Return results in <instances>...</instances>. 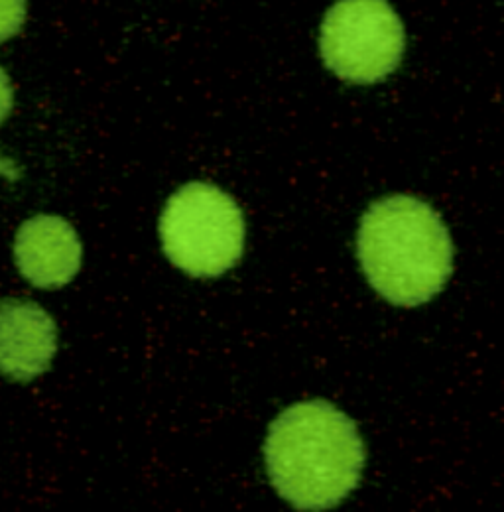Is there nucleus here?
I'll return each instance as SVG.
<instances>
[{
  "label": "nucleus",
  "instance_id": "4",
  "mask_svg": "<svg viewBox=\"0 0 504 512\" xmlns=\"http://www.w3.org/2000/svg\"><path fill=\"white\" fill-rule=\"evenodd\" d=\"M404 54V28L386 2H339L321 26V56L341 79L375 83Z\"/></svg>",
  "mask_w": 504,
  "mask_h": 512
},
{
  "label": "nucleus",
  "instance_id": "1",
  "mask_svg": "<svg viewBox=\"0 0 504 512\" xmlns=\"http://www.w3.org/2000/svg\"><path fill=\"white\" fill-rule=\"evenodd\" d=\"M264 455L274 487L300 511L339 505L359 485L365 465L353 420L325 400L284 410L270 426Z\"/></svg>",
  "mask_w": 504,
  "mask_h": 512
},
{
  "label": "nucleus",
  "instance_id": "2",
  "mask_svg": "<svg viewBox=\"0 0 504 512\" xmlns=\"http://www.w3.org/2000/svg\"><path fill=\"white\" fill-rule=\"evenodd\" d=\"M357 251L371 286L396 306L426 304L453 268V245L440 215L408 195L386 197L367 211Z\"/></svg>",
  "mask_w": 504,
  "mask_h": 512
},
{
  "label": "nucleus",
  "instance_id": "3",
  "mask_svg": "<svg viewBox=\"0 0 504 512\" xmlns=\"http://www.w3.org/2000/svg\"><path fill=\"white\" fill-rule=\"evenodd\" d=\"M168 258L191 276H221L245 249V219L233 197L203 182L174 193L160 219Z\"/></svg>",
  "mask_w": 504,
  "mask_h": 512
},
{
  "label": "nucleus",
  "instance_id": "7",
  "mask_svg": "<svg viewBox=\"0 0 504 512\" xmlns=\"http://www.w3.org/2000/svg\"><path fill=\"white\" fill-rule=\"evenodd\" d=\"M24 2H0V42L12 38L24 24Z\"/></svg>",
  "mask_w": 504,
  "mask_h": 512
},
{
  "label": "nucleus",
  "instance_id": "8",
  "mask_svg": "<svg viewBox=\"0 0 504 512\" xmlns=\"http://www.w3.org/2000/svg\"><path fill=\"white\" fill-rule=\"evenodd\" d=\"M12 101H14V93H12V85L8 75L4 73V69L0 67V125L4 123V119L10 115L12 111Z\"/></svg>",
  "mask_w": 504,
  "mask_h": 512
},
{
  "label": "nucleus",
  "instance_id": "6",
  "mask_svg": "<svg viewBox=\"0 0 504 512\" xmlns=\"http://www.w3.org/2000/svg\"><path fill=\"white\" fill-rule=\"evenodd\" d=\"M14 256L28 282L38 288H60L79 272L81 243L62 217L38 215L18 229Z\"/></svg>",
  "mask_w": 504,
  "mask_h": 512
},
{
  "label": "nucleus",
  "instance_id": "5",
  "mask_svg": "<svg viewBox=\"0 0 504 512\" xmlns=\"http://www.w3.org/2000/svg\"><path fill=\"white\" fill-rule=\"evenodd\" d=\"M58 349V329L46 310L34 302L0 304V371L16 381L42 375Z\"/></svg>",
  "mask_w": 504,
  "mask_h": 512
}]
</instances>
